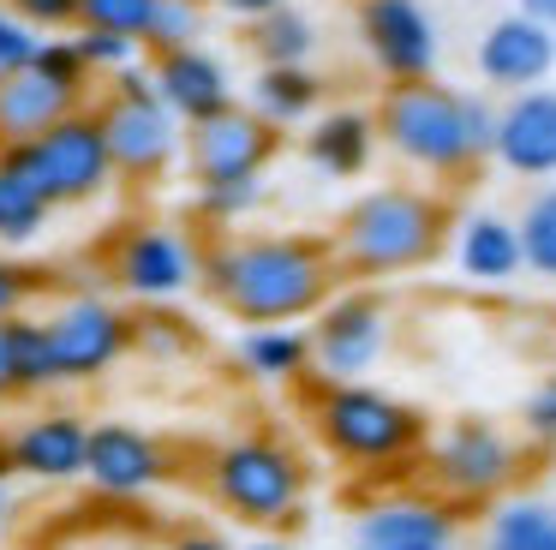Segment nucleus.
<instances>
[{"label": "nucleus", "instance_id": "f257e3e1", "mask_svg": "<svg viewBox=\"0 0 556 550\" xmlns=\"http://www.w3.org/2000/svg\"><path fill=\"white\" fill-rule=\"evenodd\" d=\"M336 246L312 234H233L216 239L198 263V287L252 329L317 317L336 299Z\"/></svg>", "mask_w": 556, "mask_h": 550}, {"label": "nucleus", "instance_id": "f03ea898", "mask_svg": "<svg viewBox=\"0 0 556 550\" xmlns=\"http://www.w3.org/2000/svg\"><path fill=\"white\" fill-rule=\"evenodd\" d=\"M448 239V203L425 186H371L348 203L336 222V263L359 282L407 275L443 251Z\"/></svg>", "mask_w": 556, "mask_h": 550}, {"label": "nucleus", "instance_id": "7ed1b4c3", "mask_svg": "<svg viewBox=\"0 0 556 550\" xmlns=\"http://www.w3.org/2000/svg\"><path fill=\"white\" fill-rule=\"evenodd\" d=\"M377 138L407 167L437 179H460L467 167H479V150H472L467 132V90H448L437 78L389 84L383 102H377Z\"/></svg>", "mask_w": 556, "mask_h": 550}, {"label": "nucleus", "instance_id": "20e7f679", "mask_svg": "<svg viewBox=\"0 0 556 550\" xmlns=\"http://www.w3.org/2000/svg\"><path fill=\"white\" fill-rule=\"evenodd\" d=\"M97 120L109 132L114 174L126 186H162L174 174V162H186V120L162 102L150 66H132L109 84V96L97 102Z\"/></svg>", "mask_w": 556, "mask_h": 550}, {"label": "nucleus", "instance_id": "39448f33", "mask_svg": "<svg viewBox=\"0 0 556 550\" xmlns=\"http://www.w3.org/2000/svg\"><path fill=\"white\" fill-rule=\"evenodd\" d=\"M317 437L353 466H395L425 449V413L371 383H324L317 395Z\"/></svg>", "mask_w": 556, "mask_h": 550}, {"label": "nucleus", "instance_id": "423d86ee", "mask_svg": "<svg viewBox=\"0 0 556 550\" xmlns=\"http://www.w3.org/2000/svg\"><path fill=\"white\" fill-rule=\"evenodd\" d=\"M13 167H25L42 191H49L54 210H78V203H97L114 186V155H109V132H102L97 108H78L61 126H49L37 143H18V150H0Z\"/></svg>", "mask_w": 556, "mask_h": 550}, {"label": "nucleus", "instance_id": "0eeeda50", "mask_svg": "<svg viewBox=\"0 0 556 550\" xmlns=\"http://www.w3.org/2000/svg\"><path fill=\"white\" fill-rule=\"evenodd\" d=\"M210 490L228 514L252 526H276L300 509L305 497V466L293 461V449H281L276 437H233L210 461Z\"/></svg>", "mask_w": 556, "mask_h": 550}, {"label": "nucleus", "instance_id": "6e6552de", "mask_svg": "<svg viewBox=\"0 0 556 550\" xmlns=\"http://www.w3.org/2000/svg\"><path fill=\"white\" fill-rule=\"evenodd\" d=\"M389 347V305L371 287L336 293L312 323V365L324 383H359Z\"/></svg>", "mask_w": 556, "mask_h": 550}, {"label": "nucleus", "instance_id": "1a4fd4ad", "mask_svg": "<svg viewBox=\"0 0 556 550\" xmlns=\"http://www.w3.org/2000/svg\"><path fill=\"white\" fill-rule=\"evenodd\" d=\"M281 150V126H269L257 108H222L216 120L186 126V167L192 186H222V179H257Z\"/></svg>", "mask_w": 556, "mask_h": 550}, {"label": "nucleus", "instance_id": "9d476101", "mask_svg": "<svg viewBox=\"0 0 556 550\" xmlns=\"http://www.w3.org/2000/svg\"><path fill=\"white\" fill-rule=\"evenodd\" d=\"M49 341H54V365H61V383H85L102 377L109 365H121L138 347V323L126 317L121 305L97 293H78L66 305L49 311Z\"/></svg>", "mask_w": 556, "mask_h": 550}, {"label": "nucleus", "instance_id": "9b49d317", "mask_svg": "<svg viewBox=\"0 0 556 550\" xmlns=\"http://www.w3.org/2000/svg\"><path fill=\"white\" fill-rule=\"evenodd\" d=\"M359 42L389 84L437 78L443 36H437V18H431L425 0H365L359 7Z\"/></svg>", "mask_w": 556, "mask_h": 550}, {"label": "nucleus", "instance_id": "f8f14e48", "mask_svg": "<svg viewBox=\"0 0 556 550\" xmlns=\"http://www.w3.org/2000/svg\"><path fill=\"white\" fill-rule=\"evenodd\" d=\"M472 66H479L484 90H496V96L539 90L556 72V30L539 18H527V12H503V18H491L479 30Z\"/></svg>", "mask_w": 556, "mask_h": 550}, {"label": "nucleus", "instance_id": "ddd939ff", "mask_svg": "<svg viewBox=\"0 0 556 550\" xmlns=\"http://www.w3.org/2000/svg\"><path fill=\"white\" fill-rule=\"evenodd\" d=\"M431 466L448 497H496L520 473V454L508 442V430H496L491 418H455L431 442Z\"/></svg>", "mask_w": 556, "mask_h": 550}, {"label": "nucleus", "instance_id": "4468645a", "mask_svg": "<svg viewBox=\"0 0 556 550\" xmlns=\"http://www.w3.org/2000/svg\"><path fill=\"white\" fill-rule=\"evenodd\" d=\"M204 251H192L174 227H126L114 239V282L138 299H180L198 282Z\"/></svg>", "mask_w": 556, "mask_h": 550}, {"label": "nucleus", "instance_id": "2eb2a0df", "mask_svg": "<svg viewBox=\"0 0 556 550\" xmlns=\"http://www.w3.org/2000/svg\"><path fill=\"white\" fill-rule=\"evenodd\" d=\"M491 162L508 167L515 179H556V90L551 84L503 102Z\"/></svg>", "mask_w": 556, "mask_h": 550}, {"label": "nucleus", "instance_id": "dca6fc26", "mask_svg": "<svg viewBox=\"0 0 556 550\" xmlns=\"http://www.w3.org/2000/svg\"><path fill=\"white\" fill-rule=\"evenodd\" d=\"M13 449V473L37 478V485H66V478H85L90 466V425L66 407L54 413H37L7 437Z\"/></svg>", "mask_w": 556, "mask_h": 550}, {"label": "nucleus", "instance_id": "f3484780", "mask_svg": "<svg viewBox=\"0 0 556 550\" xmlns=\"http://www.w3.org/2000/svg\"><path fill=\"white\" fill-rule=\"evenodd\" d=\"M162 473H168V454H162V442L150 437V430L126 425V418L90 425L85 478H97V490H109V497H138V490L162 485Z\"/></svg>", "mask_w": 556, "mask_h": 550}, {"label": "nucleus", "instance_id": "a211bd4d", "mask_svg": "<svg viewBox=\"0 0 556 550\" xmlns=\"http://www.w3.org/2000/svg\"><path fill=\"white\" fill-rule=\"evenodd\" d=\"M150 78H156L162 102L198 126V120H216L222 108H233V72L222 66V54H210L204 42L198 48H174V54L150 60Z\"/></svg>", "mask_w": 556, "mask_h": 550}, {"label": "nucleus", "instance_id": "6ab92c4d", "mask_svg": "<svg viewBox=\"0 0 556 550\" xmlns=\"http://www.w3.org/2000/svg\"><path fill=\"white\" fill-rule=\"evenodd\" d=\"M455 538V514L437 497H383L353 521V550H425Z\"/></svg>", "mask_w": 556, "mask_h": 550}, {"label": "nucleus", "instance_id": "aec40b11", "mask_svg": "<svg viewBox=\"0 0 556 550\" xmlns=\"http://www.w3.org/2000/svg\"><path fill=\"white\" fill-rule=\"evenodd\" d=\"M85 96L61 90L54 78H42L37 66L0 72V150H18V143H37L49 126H61L66 114H78Z\"/></svg>", "mask_w": 556, "mask_h": 550}, {"label": "nucleus", "instance_id": "412c9836", "mask_svg": "<svg viewBox=\"0 0 556 550\" xmlns=\"http://www.w3.org/2000/svg\"><path fill=\"white\" fill-rule=\"evenodd\" d=\"M377 114H359V108H329L305 126V162L324 179H359L377 155Z\"/></svg>", "mask_w": 556, "mask_h": 550}, {"label": "nucleus", "instance_id": "4be33fe9", "mask_svg": "<svg viewBox=\"0 0 556 550\" xmlns=\"http://www.w3.org/2000/svg\"><path fill=\"white\" fill-rule=\"evenodd\" d=\"M455 263H460V275L479 282V287L515 282V275L527 270L520 222H508V215H496V210H472L467 222H460V234H455Z\"/></svg>", "mask_w": 556, "mask_h": 550}, {"label": "nucleus", "instance_id": "5701e85b", "mask_svg": "<svg viewBox=\"0 0 556 550\" xmlns=\"http://www.w3.org/2000/svg\"><path fill=\"white\" fill-rule=\"evenodd\" d=\"M257 114L269 120V126H312L317 114H324V78H317L312 66H257L252 78V102Z\"/></svg>", "mask_w": 556, "mask_h": 550}, {"label": "nucleus", "instance_id": "b1692460", "mask_svg": "<svg viewBox=\"0 0 556 550\" xmlns=\"http://www.w3.org/2000/svg\"><path fill=\"white\" fill-rule=\"evenodd\" d=\"M240 359L252 377L264 383H293L312 371V335L293 329V323H264V329H245L240 335Z\"/></svg>", "mask_w": 556, "mask_h": 550}, {"label": "nucleus", "instance_id": "393cba45", "mask_svg": "<svg viewBox=\"0 0 556 550\" xmlns=\"http://www.w3.org/2000/svg\"><path fill=\"white\" fill-rule=\"evenodd\" d=\"M49 215H54L49 191L25 167H13L0 155V246H30V239H42L49 234Z\"/></svg>", "mask_w": 556, "mask_h": 550}, {"label": "nucleus", "instance_id": "a878e982", "mask_svg": "<svg viewBox=\"0 0 556 550\" xmlns=\"http://www.w3.org/2000/svg\"><path fill=\"white\" fill-rule=\"evenodd\" d=\"M484 550H556V502L508 497L484 521Z\"/></svg>", "mask_w": 556, "mask_h": 550}, {"label": "nucleus", "instance_id": "bb28decb", "mask_svg": "<svg viewBox=\"0 0 556 550\" xmlns=\"http://www.w3.org/2000/svg\"><path fill=\"white\" fill-rule=\"evenodd\" d=\"M245 48L257 54V66H305V60L317 54V24L288 0L281 12L245 24Z\"/></svg>", "mask_w": 556, "mask_h": 550}, {"label": "nucleus", "instance_id": "cd10ccee", "mask_svg": "<svg viewBox=\"0 0 556 550\" xmlns=\"http://www.w3.org/2000/svg\"><path fill=\"white\" fill-rule=\"evenodd\" d=\"M7 359H13V395L49 389L61 383V365H54V341H49V317H7Z\"/></svg>", "mask_w": 556, "mask_h": 550}, {"label": "nucleus", "instance_id": "c85d7f7f", "mask_svg": "<svg viewBox=\"0 0 556 550\" xmlns=\"http://www.w3.org/2000/svg\"><path fill=\"white\" fill-rule=\"evenodd\" d=\"M210 0H156V18H150V36H144V54H174V48H198L210 30Z\"/></svg>", "mask_w": 556, "mask_h": 550}, {"label": "nucleus", "instance_id": "c756f323", "mask_svg": "<svg viewBox=\"0 0 556 550\" xmlns=\"http://www.w3.org/2000/svg\"><path fill=\"white\" fill-rule=\"evenodd\" d=\"M520 251L532 275H556V179L532 191V203L520 210Z\"/></svg>", "mask_w": 556, "mask_h": 550}, {"label": "nucleus", "instance_id": "7c9ffc66", "mask_svg": "<svg viewBox=\"0 0 556 550\" xmlns=\"http://www.w3.org/2000/svg\"><path fill=\"white\" fill-rule=\"evenodd\" d=\"M150 18H156V0H78V30H114L144 42Z\"/></svg>", "mask_w": 556, "mask_h": 550}, {"label": "nucleus", "instance_id": "2f4dec72", "mask_svg": "<svg viewBox=\"0 0 556 550\" xmlns=\"http://www.w3.org/2000/svg\"><path fill=\"white\" fill-rule=\"evenodd\" d=\"M257 203H264V174H257V179H222V186H198V215L216 222V227L252 215Z\"/></svg>", "mask_w": 556, "mask_h": 550}, {"label": "nucleus", "instance_id": "473e14b6", "mask_svg": "<svg viewBox=\"0 0 556 550\" xmlns=\"http://www.w3.org/2000/svg\"><path fill=\"white\" fill-rule=\"evenodd\" d=\"M73 42H78V54H85L90 78H121V72H132L138 54H144V42L114 36V30H78Z\"/></svg>", "mask_w": 556, "mask_h": 550}, {"label": "nucleus", "instance_id": "72a5a7b5", "mask_svg": "<svg viewBox=\"0 0 556 550\" xmlns=\"http://www.w3.org/2000/svg\"><path fill=\"white\" fill-rule=\"evenodd\" d=\"M30 66H37L42 78H54L61 90H78V96L90 90V66H85V54H78L73 36H42V48H37Z\"/></svg>", "mask_w": 556, "mask_h": 550}, {"label": "nucleus", "instance_id": "f704fd0d", "mask_svg": "<svg viewBox=\"0 0 556 550\" xmlns=\"http://www.w3.org/2000/svg\"><path fill=\"white\" fill-rule=\"evenodd\" d=\"M13 18H25L37 36L49 30H78V0H7Z\"/></svg>", "mask_w": 556, "mask_h": 550}, {"label": "nucleus", "instance_id": "c9c22d12", "mask_svg": "<svg viewBox=\"0 0 556 550\" xmlns=\"http://www.w3.org/2000/svg\"><path fill=\"white\" fill-rule=\"evenodd\" d=\"M520 418H527V430L544 442V449H556V371L551 377H539L527 389V401H520Z\"/></svg>", "mask_w": 556, "mask_h": 550}, {"label": "nucleus", "instance_id": "e433bc0d", "mask_svg": "<svg viewBox=\"0 0 556 550\" xmlns=\"http://www.w3.org/2000/svg\"><path fill=\"white\" fill-rule=\"evenodd\" d=\"M37 48H42V36L30 30L25 18H13V12L0 7V72L30 66V60H37Z\"/></svg>", "mask_w": 556, "mask_h": 550}, {"label": "nucleus", "instance_id": "4c0bfd02", "mask_svg": "<svg viewBox=\"0 0 556 550\" xmlns=\"http://www.w3.org/2000/svg\"><path fill=\"white\" fill-rule=\"evenodd\" d=\"M37 287H42V270H25V263L0 258V323L18 317V311L37 299Z\"/></svg>", "mask_w": 556, "mask_h": 550}, {"label": "nucleus", "instance_id": "58836bf2", "mask_svg": "<svg viewBox=\"0 0 556 550\" xmlns=\"http://www.w3.org/2000/svg\"><path fill=\"white\" fill-rule=\"evenodd\" d=\"M496 120H503V108H491V96L467 90V132H472V150H479V162L496 150Z\"/></svg>", "mask_w": 556, "mask_h": 550}, {"label": "nucleus", "instance_id": "ea45409f", "mask_svg": "<svg viewBox=\"0 0 556 550\" xmlns=\"http://www.w3.org/2000/svg\"><path fill=\"white\" fill-rule=\"evenodd\" d=\"M210 7L233 24H257V18H269V12H281L288 0H210Z\"/></svg>", "mask_w": 556, "mask_h": 550}, {"label": "nucleus", "instance_id": "a19ab883", "mask_svg": "<svg viewBox=\"0 0 556 550\" xmlns=\"http://www.w3.org/2000/svg\"><path fill=\"white\" fill-rule=\"evenodd\" d=\"M174 550H233L228 538H216V533H180L174 538Z\"/></svg>", "mask_w": 556, "mask_h": 550}, {"label": "nucleus", "instance_id": "79ce46f5", "mask_svg": "<svg viewBox=\"0 0 556 550\" xmlns=\"http://www.w3.org/2000/svg\"><path fill=\"white\" fill-rule=\"evenodd\" d=\"M515 12H527V18H539L556 30V0H515Z\"/></svg>", "mask_w": 556, "mask_h": 550}, {"label": "nucleus", "instance_id": "37998d69", "mask_svg": "<svg viewBox=\"0 0 556 550\" xmlns=\"http://www.w3.org/2000/svg\"><path fill=\"white\" fill-rule=\"evenodd\" d=\"M13 395V359H7V323H0V401Z\"/></svg>", "mask_w": 556, "mask_h": 550}, {"label": "nucleus", "instance_id": "c03bdc74", "mask_svg": "<svg viewBox=\"0 0 556 550\" xmlns=\"http://www.w3.org/2000/svg\"><path fill=\"white\" fill-rule=\"evenodd\" d=\"M13 509H18V502H13V490L0 485V533H7V526H13Z\"/></svg>", "mask_w": 556, "mask_h": 550}, {"label": "nucleus", "instance_id": "a18cd8bd", "mask_svg": "<svg viewBox=\"0 0 556 550\" xmlns=\"http://www.w3.org/2000/svg\"><path fill=\"white\" fill-rule=\"evenodd\" d=\"M7 478H13V449L0 442V485H7Z\"/></svg>", "mask_w": 556, "mask_h": 550}, {"label": "nucleus", "instance_id": "49530a36", "mask_svg": "<svg viewBox=\"0 0 556 550\" xmlns=\"http://www.w3.org/2000/svg\"><path fill=\"white\" fill-rule=\"evenodd\" d=\"M245 550H288V545H245Z\"/></svg>", "mask_w": 556, "mask_h": 550}, {"label": "nucleus", "instance_id": "de8ad7c7", "mask_svg": "<svg viewBox=\"0 0 556 550\" xmlns=\"http://www.w3.org/2000/svg\"><path fill=\"white\" fill-rule=\"evenodd\" d=\"M425 550H455V545H425Z\"/></svg>", "mask_w": 556, "mask_h": 550}, {"label": "nucleus", "instance_id": "09e8293b", "mask_svg": "<svg viewBox=\"0 0 556 550\" xmlns=\"http://www.w3.org/2000/svg\"><path fill=\"white\" fill-rule=\"evenodd\" d=\"M551 473H556V454H551Z\"/></svg>", "mask_w": 556, "mask_h": 550}]
</instances>
